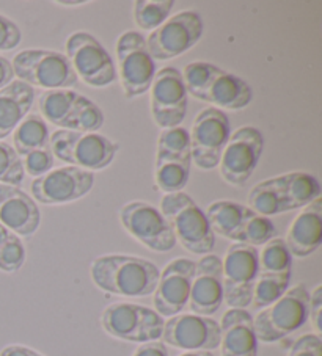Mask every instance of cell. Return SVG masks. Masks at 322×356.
<instances>
[{"label":"cell","mask_w":322,"mask_h":356,"mask_svg":"<svg viewBox=\"0 0 322 356\" xmlns=\"http://www.w3.org/2000/svg\"><path fill=\"white\" fill-rule=\"evenodd\" d=\"M13 148L24 159L35 151L51 149V132L41 115L29 113L13 132Z\"/></svg>","instance_id":"obj_27"},{"label":"cell","mask_w":322,"mask_h":356,"mask_svg":"<svg viewBox=\"0 0 322 356\" xmlns=\"http://www.w3.org/2000/svg\"><path fill=\"white\" fill-rule=\"evenodd\" d=\"M22 41L21 29L10 17L0 15V51H13Z\"/></svg>","instance_id":"obj_35"},{"label":"cell","mask_w":322,"mask_h":356,"mask_svg":"<svg viewBox=\"0 0 322 356\" xmlns=\"http://www.w3.org/2000/svg\"><path fill=\"white\" fill-rule=\"evenodd\" d=\"M151 115L162 129L179 127L187 115L189 93L178 67L165 66L156 72L151 83Z\"/></svg>","instance_id":"obj_18"},{"label":"cell","mask_w":322,"mask_h":356,"mask_svg":"<svg viewBox=\"0 0 322 356\" xmlns=\"http://www.w3.org/2000/svg\"><path fill=\"white\" fill-rule=\"evenodd\" d=\"M57 5H61V7H82V5H86V2H55Z\"/></svg>","instance_id":"obj_42"},{"label":"cell","mask_w":322,"mask_h":356,"mask_svg":"<svg viewBox=\"0 0 322 356\" xmlns=\"http://www.w3.org/2000/svg\"><path fill=\"white\" fill-rule=\"evenodd\" d=\"M41 118L61 131L98 132L104 124V113L89 97L72 90L45 91L38 99Z\"/></svg>","instance_id":"obj_8"},{"label":"cell","mask_w":322,"mask_h":356,"mask_svg":"<svg viewBox=\"0 0 322 356\" xmlns=\"http://www.w3.org/2000/svg\"><path fill=\"white\" fill-rule=\"evenodd\" d=\"M195 275V262L185 257H176L160 272L154 291V311L162 317L183 314L189 305L192 281Z\"/></svg>","instance_id":"obj_21"},{"label":"cell","mask_w":322,"mask_h":356,"mask_svg":"<svg viewBox=\"0 0 322 356\" xmlns=\"http://www.w3.org/2000/svg\"><path fill=\"white\" fill-rule=\"evenodd\" d=\"M15 81V72L13 66H11V61L0 55V90L7 87L11 82Z\"/></svg>","instance_id":"obj_39"},{"label":"cell","mask_w":322,"mask_h":356,"mask_svg":"<svg viewBox=\"0 0 322 356\" xmlns=\"http://www.w3.org/2000/svg\"><path fill=\"white\" fill-rule=\"evenodd\" d=\"M11 66L17 81L32 88L40 87L46 91L72 90L79 82L70 60L57 51L26 49L15 55Z\"/></svg>","instance_id":"obj_6"},{"label":"cell","mask_w":322,"mask_h":356,"mask_svg":"<svg viewBox=\"0 0 322 356\" xmlns=\"http://www.w3.org/2000/svg\"><path fill=\"white\" fill-rule=\"evenodd\" d=\"M288 356H322V339L319 334H303L289 348Z\"/></svg>","instance_id":"obj_36"},{"label":"cell","mask_w":322,"mask_h":356,"mask_svg":"<svg viewBox=\"0 0 322 356\" xmlns=\"http://www.w3.org/2000/svg\"><path fill=\"white\" fill-rule=\"evenodd\" d=\"M121 87L128 99L139 97L150 91L156 76V61L148 52L145 36L135 30H128L116 40Z\"/></svg>","instance_id":"obj_12"},{"label":"cell","mask_w":322,"mask_h":356,"mask_svg":"<svg viewBox=\"0 0 322 356\" xmlns=\"http://www.w3.org/2000/svg\"><path fill=\"white\" fill-rule=\"evenodd\" d=\"M309 292L305 284L291 287L268 308L253 317L258 342L272 343L284 339L308 321Z\"/></svg>","instance_id":"obj_7"},{"label":"cell","mask_w":322,"mask_h":356,"mask_svg":"<svg viewBox=\"0 0 322 356\" xmlns=\"http://www.w3.org/2000/svg\"><path fill=\"white\" fill-rule=\"evenodd\" d=\"M0 356H45V355H41L40 352H36V350L30 347L13 343V346H7L5 348H2Z\"/></svg>","instance_id":"obj_40"},{"label":"cell","mask_w":322,"mask_h":356,"mask_svg":"<svg viewBox=\"0 0 322 356\" xmlns=\"http://www.w3.org/2000/svg\"><path fill=\"white\" fill-rule=\"evenodd\" d=\"M95 186V173L77 167L52 168L46 175L35 177L32 182V198L46 206L68 204L85 195Z\"/></svg>","instance_id":"obj_19"},{"label":"cell","mask_w":322,"mask_h":356,"mask_svg":"<svg viewBox=\"0 0 322 356\" xmlns=\"http://www.w3.org/2000/svg\"><path fill=\"white\" fill-rule=\"evenodd\" d=\"M185 90L214 108L243 110L252 102V87L243 79L206 61H194L181 72Z\"/></svg>","instance_id":"obj_2"},{"label":"cell","mask_w":322,"mask_h":356,"mask_svg":"<svg viewBox=\"0 0 322 356\" xmlns=\"http://www.w3.org/2000/svg\"><path fill=\"white\" fill-rule=\"evenodd\" d=\"M120 222L129 234L156 253H169L176 247L171 226L156 206L145 201H132L121 207Z\"/></svg>","instance_id":"obj_17"},{"label":"cell","mask_w":322,"mask_h":356,"mask_svg":"<svg viewBox=\"0 0 322 356\" xmlns=\"http://www.w3.org/2000/svg\"><path fill=\"white\" fill-rule=\"evenodd\" d=\"M222 356H258L253 316L247 309H228L220 323Z\"/></svg>","instance_id":"obj_25"},{"label":"cell","mask_w":322,"mask_h":356,"mask_svg":"<svg viewBox=\"0 0 322 356\" xmlns=\"http://www.w3.org/2000/svg\"><path fill=\"white\" fill-rule=\"evenodd\" d=\"M132 356H170V352L169 347H167L164 342L154 341L141 343V346L135 350Z\"/></svg>","instance_id":"obj_38"},{"label":"cell","mask_w":322,"mask_h":356,"mask_svg":"<svg viewBox=\"0 0 322 356\" xmlns=\"http://www.w3.org/2000/svg\"><path fill=\"white\" fill-rule=\"evenodd\" d=\"M173 7V0H137L134 3V21L140 30L153 32L169 19Z\"/></svg>","instance_id":"obj_31"},{"label":"cell","mask_w":322,"mask_h":356,"mask_svg":"<svg viewBox=\"0 0 322 356\" xmlns=\"http://www.w3.org/2000/svg\"><path fill=\"white\" fill-rule=\"evenodd\" d=\"M101 325L105 333L115 339L146 343L162 337L165 321L148 306L118 302L104 309Z\"/></svg>","instance_id":"obj_10"},{"label":"cell","mask_w":322,"mask_h":356,"mask_svg":"<svg viewBox=\"0 0 322 356\" xmlns=\"http://www.w3.org/2000/svg\"><path fill=\"white\" fill-rule=\"evenodd\" d=\"M159 211L171 226L176 242L194 254H210L215 245V234L210 229L206 213L190 195L165 193Z\"/></svg>","instance_id":"obj_4"},{"label":"cell","mask_w":322,"mask_h":356,"mask_svg":"<svg viewBox=\"0 0 322 356\" xmlns=\"http://www.w3.org/2000/svg\"><path fill=\"white\" fill-rule=\"evenodd\" d=\"M258 248L245 243H233L222 261L224 303L230 309H247L252 305L253 289L258 280Z\"/></svg>","instance_id":"obj_11"},{"label":"cell","mask_w":322,"mask_h":356,"mask_svg":"<svg viewBox=\"0 0 322 356\" xmlns=\"http://www.w3.org/2000/svg\"><path fill=\"white\" fill-rule=\"evenodd\" d=\"M192 167L189 132L184 127L162 129L158 140L154 181L164 193L183 192Z\"/></svg>","instance_id":"obj_9"},{"label":"cell","mask_w":322,"mask_h":356,"mask_svg":"<svg viewBox=\"0 0 322 356\" xmlns=\"http://www.w3.org/2000/svg\"><path fill=\"white\" fill-rule=\"evenodd\" d=\"M293 256L283 238L275 237L258 251V276L269 278H291Z\"/></svg>","instance_id":"obj_29"},{"label":"cell","mask_w":322,"mask_h":356,"mask_svg":"<svg viewBox=\"0 0 322 356\" xmlns=\"http://www.w3.org/2000/svg\"><path fill=\"white\" fill-rule=\"evenodd\" d=\"M230 135L231 122L227 113L214 107L204 108L189 132L192 162L200 170L217 168Z\"/></svg>","instance_id":"obj_13"},{"label":"cell","mask_w":322,"mask_h":356,"mask_svg":"<svg viewBox=\"0 0 322 356\" xmlns=\"http://www.w3.org/2000/svg\"><path fill=\"white\" fill-rule=\"evenodd\" d=\"M293 257H308L322 242V198H316L302 207L299 216L291 223L286 238H283Z\"/></svg>","instance_id":"obj_24"},{"label":"cell","mask_w":322,"mask_h":356,"mask_svg":"<svg viewBox=\"0 0 322 356\" xmlns=\"http://www.w3.org/2000/svg\"><path fill=\"white\" fill-rule=\"evenodd\" d=\"M66 58L77 77L95 88H105L116 81V67L110 54L89 32H74L66 40Z\"/></svg>","instance_id":"obj_14"},{"label":"cell","mask_w":322,"mask_h":356,"mask_svg":"<svg viewBox=\"0 0 322 356\" xmlns=\"http://www.w3.org/2000/svg\"><path fill=\"white\" fill-rule=\"evenodd\" d=\"M120 145L98 132L57 131L51 134V151L55 159L86 171H101L112 165Z\"/></svg>","instance_id":"obj_5"},{"label":"cell","mask_w":322,"mask_h":356,"mask_svg":"<svg viewBox=\"0 0 322 356\" xmlns=\"http://www.w3.org/2000/svg\"><path fill=\"white\" fill-rule=\"evenodd\" d=\"M178 356H214L213 352H184Z\"/></svg>","instance_id":"obj_41"},{"label":"cell","mask_w":322,"mask_h":356,"mask_svg":"<svg viewBox=\"0 0 322 356\" xmlns=\"http://www.w3.org/2000/svg\"><path fill=\"white\" fill-rule=\"evenodd\" d=\"M278 177H280L286 212L305 207L321 196V186L318 179L309 173H305V171H293V173Z\"/></svg>","instance_id":"obj_28"},{"label":"cell","mask_w":322,"mask_h":356,"mask_svg":"<svg viewBox=\"0 0 322 356\" xmlns=\"http://www.w3.org/2000/svg\"><path fill=\"white\" fill-rule=\"evenodd\" d=\"M321 312H322V286H316L313 292H309V312L308 318L312 321L316 333H321Z\"/></svg>","instance_id":"obj_37"},{"label":"cell","mask_w":322,"mask_h":356,"mask_svg":"<svg viewBox=\"0 0 322 356\" xmlns=\"http://www.w3.org/2000/svg\"><path fill=\"white\" fill-rule=\"evenodd\" d=\"M22 159L17 156L15 148L5 141H0V184L8 186H20L24 181Z\"/></svg>","instance_id":"obj_33"},{"label":"cell","mask_w":322,"mask_h":356,"mask_svg":"<svg viewBox=\"0 0 322 356\" xmlns=\"http://www.w3.org/2000/svg\"><path fill=\"white\" fill-rule=\"evenodd\" d=\"M263 149L264 138L256 127H239L230 135V140L222 152L219 162L220 176L233 187H245L255 173Z\"/></svg>","instance_id":"obj_15"},{"label":"cell","mask_w":322,"mask_h":356,"mask_svg":"<svg viewBox=\"0 0 322 356\" xmlns=\"http://www.w3.org/2000/svg\"><path fill=\"white\" fill-rule=\"evenodd\" d=\"M35 96V88L21 81H13L0 90V141L13 134L30 113Z\"/></svg>","instance_id":"obj_26"},{"label":"cell","mask_w":322,"mask_h":356,"mask_svg":"<svg viewBox=\"0 0 322 356\" xmlns=\"http://www.w3.org/2000/svg\"><path fill=\"white\" fill-rule=\"evenodd\" d=\"M54 163H55V157L51 149L35 151L32 154H29L22 159L24 171L35 177H40L43 175H46L47 171H51L54 168Z\"/></svg>","instance_id":"obj_34"},{"label":"cell","mask_w":322,"mask_h":356,"mask_svg":"<svg viewBox=\"0 0 322 356\" xmlns=\"http://www.w3.org/2000/svg\"><path fill=\"white\" fill-rule=\"evenodd\" d=\"M91 280L98 289L112 296L144 298L153 296L160 272L156 264L139 256L105 254L91 262Z\"/></svg>","instance_id":"obj_1"},{"label":"cell","mask_w":322,"mask_h":356,"mask_svg":"<svg viewBox=\"0 0 322 356\" xmlns=\"http://www.w3.org/2000/svg\"><path fill=\"white\" fill-rule=\"evenodd\" d=\"M222 303H224L222 259L215 254H206L195 262V275L187 306L192 314L210 317L220 309Z\"/></svg>","instance_id":"obj_22"},{"label":"cell","mask_w":322,"mask_h":356,"mask_svg":"<svg viewBox=\"0 0 322 356\" xmlns=\"http://www.w3.org/2000/svg\"><path fill=\"white\" fill-rule=\"evenodd\" d=\"M249 207L253 212L268 218L286 212L280 177H270V179L256 184L249 193Z\"/></svg>","instance_id":"obj_30"},{"label":"cell","mask_w":322,"mask_h":356,"mask_svg":"<svg viewBox=\"0 0 322 356\" xmlns=\"http://www.w3.org/2000/svg\"><path fill=\"white\" fill-rule=\"evenodd\" d=\"M26 247L20 236L0 223V270L5 273H16L26 264Z\"/></svg>","instance_id":"obj_32"},{"label":"cell","mask_w":322,"mask_h":356,"mask_svg":"<svg viewBox=\"0 0 322 356\" xmlns=\"http://www.w3.org/2000/svg\"><path fill=\"white\" fill-rule=\"evenodd\" d=\"M201 36V16L194 10H185L153 30L146 40V49L154 61L171 60L190 51Z\"/></svg>","instance_id":"obj_16"},{"label":"cell","mask_w":322,"mask_h":356,"mask_svg":"<svg viewBox=\"0 0 322 356\" xmlns=\"http://www.w3.org/2000/svg\"><path fill=\"white\" fill-rule=\"evenodd\" d=\"M206 218L214 234L228 238L233 243L263 247L275 238L277 228L268 217L253 212L250 207L234 201H215L206 209Z\"/></svg>","instance_id":"obj_3"},{"label":"cell","mask_w":322,"mask_h":356,"mask_svg":"<svg viewBox=\"0 0 322 356\" xmlns=\"http://www.w3.org/2000/svg\"><path fill=\"white\" fill-rule=\"evenodd\" d=\"M0 223L20 237L33 236L41 223L36 201L20 187L0 184Z\"/></svg>","instance_id":"obj_23"},{"label":"cell","mask_w":322,"mask_h":356,"mask_svg":"<svg viewBox=\"0 0 322 356\" xmlns=\"http://www.w3.org/2000/svg\"><path fill=\"white\" fill-rule=\"evenodd\" d=\"M160 339L184 352H213L220 347V323L192 312L178 314L165 321Z\"/></svg>","instance_id":"obj_20"}]
</instances>
